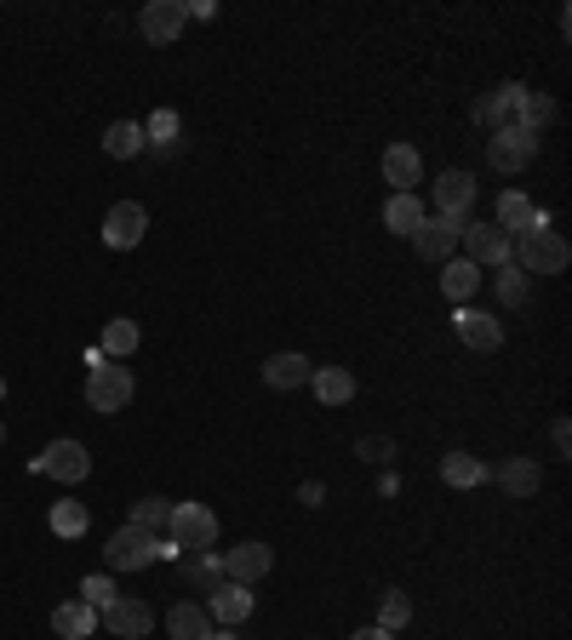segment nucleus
<instances>
[{"mask_svg":"<svg viewBox=\"0 0 572 640\" xmlns=\"http://www.w3.org/2000/svg\"><path fill=\"white\" fill-rule=\"evenodd\" d=\"M510 263L521 269L527 281H538V275H561V269L572 263V246H566L561 234L550 229V218L538 212V218H532V229L510 234Z\"/></svg>","mask_w":572,"mask_h":640,"instance_id":"obj_1","label":"nucleus"},{"mask_svg":"<svg viewBox=\"0 0 572 640\" xmlns=\"http://www.w3.org/2000/svg\"><path fill=\"white\" fill-rule=\"evenodd\" d=\"M132 373L126 360H110L104 349H92V378H86V407L92 412H126L132 407Z\"/></svg>","mask_w":572,"mask_h":640,"instance_id":"obj_2","label":"nucleus"},{"mask_svg":"<svg viewBox=\"0 0 572 640\" xmlns=\"http://www.w3.org/2000/svg\"><path fill=\"white\" fill-rule=\"evenodd\" d=\"M166 544H173L178 555H184V549H212V544H218V515L207 510V503H173Z\"/></svg>","mask_w":572,"mask_h":640,"instance_id":"obj_3","label":"nucleus"},{"mask_svg":"<svg viewBox=\"0 0 572 640\" xmlns=\"http://www.w3.org/2000/svg\"><path fill=\"white\" fill-rule=\"evenodd\" d=\"M104 560H110V571H144V566H155V560H160V537L126 521L121 532H110Z\"/></svg>","mask_w":572,"mask_h":640,"instance_id":"obj_4","label":"nucleus"},{"mask_svg":"<svg viewBox=\"0 0 572 640\" xmlns=\"http://www.w3.org/2000/svg\"><path fill=\"white\" fill-rule=\"evenodd\" d=\"M487 155H492V166L498 172H527V166L538 160V132L532 126H498L492 132V144H487Z\"/></svg>","mask_w":572,"mask_h":640,"instance_id":"obj_5","label":"nucleus"},{"mask_svg":"<svg viewBox=\"0 0 572 640\" xmlns=\"http://www.w3.org/2000/svg\"><path fill=\"white\" fill-rule=\"evenodd\" d=\"M35 469H41V475H52V481H63V486H81V481L92 475V452H86L81 441H52V447L35 458Z\"/></svg>","mask_w":572,"mask_h":640,"instance_id":"obj_6","label":"nucleus"},{"mask_svg":"<svg viewBox=\"0 0 572 640\" xmlns=\"http://www.w3.org/2000/svg\"><path fill=\"white\" fill-rule=\"evenodd\" d=\"M184 23H189L184 0H149V7L138 12V29H144V41H149V46H178Z\"/></svg>","mask_w":572,"mask_h":640,"instance_id":"obj_7","label":"nucleus"},{"mask_svg":"<svg viewBox=\"0 0 572 640\" xmlns=\"http://www.w3.org/2000/svg\"><path fill=\"white\" fill-rule=\"evenodd\" d=\"M149 234V212L138 207V200H115L110 207V218H104V246H115V252H132Z\"/></svg>","mask_w":572,"mask_h":640,"instance_id":"obj_8","label":"nucleus"},{"mask_svg":"<svg viewBox=\"0 0 572 640\" xmlns=\"http://www.w3.org/2000/svg\"><path fill=\"white\" fill-rule=\"evenodd\" d=\"M458 241H464V252H469V263H476V269L481 263H492V269L510 263V234H503L498 223H464Z\"/></svg>","mask_w":572,"mask_h":640,"instance_id":"obj_9","label":"nucleus"},{"mask_svg":"<svg viewBox=\"0 0 572 640\" xmlns=\"http://www.w3.org/2000/svg\"><path fill=\"white\" fill-rule=\"evenodd\" d=\"M469 207H476V178L464 166L435 178V218H469Z\"/></svg>","mask_w":572,"mask_h":640,"instance_id":"obj_10","label":"nucleus"},{"mask_svg":"<svg viewBox=\"0 0 572 640\" xmlns=\"http://www.w3.org/2000/svg\"><path fill=\"white\" fill-rule=\"evenodd\" d=\"M458 229H464V218H424V223L413 229V246H418V258H429V263H447V258L458 252Z\"/></svg>","mask_w":572,"mask_h":640,"instance_id":"obj_11","label":"nucleus"},{"mask_svg":"<svg viewBox=\"0 0 572 640\" xmlns=\"http://www.w3.org/2000/svg\"><path fill=\"white\" fill-rule=\"evenodd\" d=\"M104 629L115 634V640H144L149 629H155V612L144 600H126V595H115L110 606H104Z\"/></svg>","mask_w":572,"mask_h":640,"instance_id":"obj_12","label":"nucleus"},{"mask_svg":"<svg viewBox=\"0 0 572 640\" xmlns=\"http://www.w3.org/2000/svg\"><path fill=\"white\" fill-rule=\"evenodd\" d=\"M269 566H275V549H269V544H241V549H229V555H223V578L252 589Z\"/></svg>","mask_w":572,"mask_h":640,"instance_id":"obj_13","label":"nucleus"},{"mask_svg":"<svg viewBox=\"0 0 572 640\" xmlns=\"http://www.w3.org/2000/svg\"><path fill=\"white\" fill-rule=\"evenodd\" d=\"M207 618H212L218 629H229V623H247V618H252V589L223 578V584L212 589V600H207Z\"/></svg>","mask_w":572,"mask_h":640,"instance_id":"obj_14","label":"nucleus"},{"mask_svg":"<svg viewBox=\"0 0 572 640\" xmlns=\"http://www.w3.org/2000/svg\"><path fill=\"white\" fill-rule=\"evenodd\" d=\"M453 326H458V338H464L469 349H498V344H503V326H498L487 309H469V303H458Z\"/></svg>","mask_w":572,"mask_h":640,"instance_id":"obj_15","label":"nucleus"},{"mask_svg":"<svg viewBox=\"0 0 572 640\" xmlns=\"http://www.w3.org/2000/svg\"><path fill=\"white\" fill-rule=\"evenodd\" d=\"M310 378H315L310 355H292V349H287V355H269V360H263V384H269V389H304Z\"/></svg>","mask_w":572,"mask_h":640,"instance_id":"obj_16","label":"nucleus"},{"mask_svg":"<svg viewBox=\"0 0 572 640\" xmlns=\"http://www.w3.org/2000/svg\"><path fill=\"white\" fill-rule=\"evenodd\" d=\"M212 618H207V606H200V600H178L173 606V612H166V634H173V640H212Z\"/></svg>","mask_w":572,"mask_h":640,"instance_id":"obj_17","label":"nucleus"},{"mask_svg":"<svg viewBox=\"0 0 572 640\" xmlns=\"http://www.w3.org/2000/svg\"><path fill=\"white\" fill-rule=\"evenodd\" d=\"M384 178L395 183V195H413V183L424 178L418 149H413V144H389V149H384Z\"/></svg>","mask_w":572,"mask_h":640,"instance_id":"obj_18","label":"nucleus"},{"mask_svg":"<svg viewBox=\"0 0 572 640\" xmlns=\"http://www.w3.org/2000/svg\"><path fill=\"white\" fill-rule=\"evenodd\" d=\"M310 389L321 407H344V400H355V373H344V366H315Z\"/></svg>","mask_w":572,"mask_h":640,"instance_id":"obj_19","label":"nucleus"},{"mask_svg":"<svg viewBox=\"0 0 572 640\" xmlns=\"http://www.w3.org/2000/svg\"><path fill=\"white\" fill-rule=\"evenodd\" d=\"M476 286H481V269L469 263V258H447V263H441V292H447V303H469V297H476Z\"/></svg>","mask_w":572,"mask_h":640,"instance_id":"obj_20","label":"nucleus"},{"mask_svg":"<svg viewBox=\"0 0 572 640\" xmlns=\"http://www.w3.org/2000/svg\"><path fill=\"white\" fill-rule=\"evenodd\" d=\"M498 486L510 497H532L538 486H544V469H538V458H510L498 469Z\"/></svg>","mask_w":572,"mask_h":640,"instance_id":"obj_21","label":"nucleus"},{"mask_svg":"<svg viewBox=\"0 0 572 640\" xmlns=\"http://www.w3.org/2000/svg\"><path fill=\"white\" fill-rule=\"evenodd\" d=\"M52 629L63 634V640H86L92 629H97V612L86 600H63V606H52Z\"/></svg>","mask_w":572,"mask_h":640,"instance_id":"obj_22","label":"nucleus"},{"mask_svg":"<svg viewBox=\"0 0 572 640\" xmlns=\"http://www.w3.org/2000/svg\"><path fill=\"white\" fill-rule=\"evenodd\" d=\"M441 481L458 486V492H469V486H481V481H487V463H481V458H469V452H447V458H441Z\"/></svg>","mask_w":572,"mask_h":640,"instance_id":"obj_23","label":"nucleus"},{"mask_svg":"<svg viewBox=\"0 0 572 640\" xmlns=\"http://www.w3.org/2000/svg\"><path fill=\"white\" fill-rule=\"evenodd\" d=\"M104 149L115 155V160H132V155H144L149 144H144V126L138 120H115L110 132H104Z\"/></svg>","mask_w":572,"mask_h":640,"instance_id":"obj_24","label":"nucleus"},{"mask_svg":"<svg viewBox=\"0 0 572 640\" xmlns=\"http://www.w3.org/2000/svg\"><path fill=\"white\" fill-rule=\"evenodd\" d=\"M429 212L418 207V195H389V207H384V223L395 229V234H407V241H413V229L424 223Z\"/></svg>","mask_w":572,"mask_h":640,"instance_id":"obj_25","label":"nucleus"},{"mask_svg":"<svg viewBox=\"0 0 572 640\" xmlns=\"http://www.w3.org/2000/svg\"><path fill=\"white\" fill-rule=\"evenodd\" d=\"M532 218H538V207H532L527 195H516V189H510V195L498 200V229H503V234H521V229H532Z\"/></svg>","mask_w":572,"mask_h":640,"instance_id":"obj_26","label":"nucleus"},{"mask_svg":"<svg viewBox=\"0 0 572 640\" xmlns=\"http://www.w3.org/2000/svg\"><path fill=\"white\" fill-rule=\"evenodd\" d=\"M138 338H144L138 321H126V315H121V321L104 326V355H110V360H126L132 349H138Z\"/></svg>","mask_w":572,"mask_h":640,"instance_id":"obj_27","label":"nucleus"},{"mask_svg":"<svg viewBox=\"0 0 572 640\" xmlns=\"http://www.w3.org/2000/svg\"><path fill=\"white\" fill-rule=\"evenodd\" d=\"M498 303H503V309H521V303H527V292H532V281L521 275V269L516 263H498Z\"/></svg>","mask_w":572,"mask_h":640,"instance_id":"obj_28","label":"nucleus"},{"mask_svg":"<svg viewBox=\"0 0 572 640\" xmlns=\"http://www.w3.org/2000/svg\"><path fill=\"white\" fill-rule=\"evenodd\" d=\"M413 623V600L407 595H401V589H389L384 600H378V629H389V634H401V629H407Z\"/></svg>","mask_w":572,"mask_h":640,"instance_id":"obj_29","label":"nucleus"},{"mask_svg":"<svg viewBox=\"0 0 572 640\" xmlns=\"http://www.w3.org/2000/svg\"><path fill=\"white\" fill-rule=\"evenodd\" d=\"M561 109H555V97L550 92H527V104H521V126H532L538 138H544V126L555 120Z\"/></svg>","mask_w":572,"mask_h":640,"instance_id":"obj_30","label":"nucleus"},{"mask_svg":"<svg viewBox=\"0 0 572 640\" xmlns=\"http://www.w3.org/2000/svg\"><path fill=\"white\" fill-rule=\"evenodd\" d=\"M166 521H173V503H166V497H138V503H132V526L160 532Z\"/></svg>","mask_w":572,"mask_h":640,"instance_id":"obj_31","label":"nucleus"},{"mask_svg":"<svg viewBox=\"0 0 572 640\" xmlns=\"http://www.w3.org/2000/svg\"><path fill=\"white\" fill-rule=\"evenodd\" d=\"M144 144H155V149H178V115H173V109H155L149 126H144Z\"/></svg>","mask_w":572,"mask_h":640,"instance_id":"obj_32","label":"nucleus"},{"mask_svg":"<svg viewBox=\"0 0 572 640\" xmlns=\"http://www.w3.org/2000/svg\"><path fill=\"white\" fill-rule=\"evenodd\" d=\"M52 532L58 537H81L86 532V510H81V503H70V497L52 503Z\"/></svg>","mask_w":572,"mask_h":640,"instance_id":"obj_33","label":"nucleus"},{"mask_svg":"<svg viewBox=\"0 0 572 640\" xmlns=\"http://www.w3.org/2000/svg\"><path fill=\"white\" fill-rule=\"evenodd\" d=\"M218 578H223V560H218V549H200V560L189 566V584H195V589H218Z\"/></svg>","mask_w":572,"mask_h":640,"instance_id":"obj_34","label":"nucleus"},{"mask_svg":"<svg viewBox=\"0 0 572 640\" xmlns=\"http://www.w3.org/2000/svg\"><path fill=\"white\" fill-rule=\"evenodd\" d=\"M81 600L92 606V612H104V606L115 600V584L104 578V571H97V578H86V584H81Z\"/></svg>","mask_w":572,"mask_h":640,"instance_id":"obj_35","label":"nucleus"},{"mask_svg":"<svg viewBox=\"0 0 572 640\" xmlns=\"http://www.w3.org/2000/svg\"><path fill=\"white\" fill-rule=\"evenodd\" d=\"M355 458H366V463H389V458H395V441H389V434H366V441H355Z\"/></svg>","mask_w":572,"mask_h":640,"instance_id":"obj_36","label":"nucleus"},{"mask_svg":"<svg viewBox=\"0 0 572 640\" xmlns=\"http://www.w3.org/2000/svg\"><path fill=\"white\" fill-rule=\"evenodd\" d=\"M550 447H555V458H566V452H572V423H566V418H555V423H550Z\"/></svg>","mask_w":572,"mask_h":640,"instance_id":"obj_37","label":"nucleus"},{"mask_svg":"<svg viewBox=\"0 0 572 640\" xmlns=\"http://www.w3.org/2000/svg\"><path fill=\"white\" fill-rule=\"evenodd\" d=\"M350 640H395V634H389V629H378V623H373V629H355V634H350Z\"/></svg>","mask_w":572,"mask_h":640,"instance_id":"obj_38","label":"nucleus"},{"mask_svg":"<svg viewBox=\"0 0 572 640\" xmlns=\"http://www.w3.org/2000/svg\"><path fill=\"white\" fill-rule=\"evenodd\" d=\"M212 640H235V634H229V629H212Z\"/></svg>","mask_w":572,"mask_h":640,"instance_id":"obj_39","label":"nucleus"},{"mask_svg":"<svg viewBox=\"0 0 572 640\" xmlns=\"http://www.w3.org/2000/svg\"><path fill=\"white\" fill-rule=\"evenodd\" d=\"M0 447H7V423H0Z\"/></svg>","mask_w":572,"mask_h":640,"instance_id":"obj_40","label":"nucleus"},{"mask_svg":"<svg viewBox=\"0 0 572 640\" xmlns=\"http://www.w3.org/2000/svg\"><path fill=\"white\" fill-rule=\"evenodd\" d=\"M0 395H7V384H0Z\"/></svg>","mask_w":572,"mask_h":640,"instance_id":"obj_41","label":"nucleus"}]
</instances>
